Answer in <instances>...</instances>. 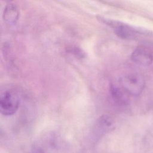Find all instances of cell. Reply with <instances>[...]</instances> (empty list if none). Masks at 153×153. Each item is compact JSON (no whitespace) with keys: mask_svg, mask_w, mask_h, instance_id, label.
Returning <instances> with one entry per match:
<instances>
[{"mask_svg":"<svg viewBox=\"0 0 153 153\" xmlns=\"http://www.w3.org/2000/svg\"><path fill=\"white\" fill-rule=\"evenodd\" d=\"M115 123L114 119L108 115L100 116L95 122L94 129L96 134H104L115 128Z\"/></svg>","mask_w":153,"mask_h":153,"instance_id":"obj_6","label":"cell"},{"mask_svg":"<svg viewBox=\"0 0 153 153\" xmlns=\"http://www.w3.org/2000/svg\"><path fill=\"white\" fill-rule=\"evenodd\" d=\"M19 10L17 6L11 1L5 5L2 14L4 20L9 25H15L19 19Z\"/></svg>","mask_w":153,"mask_h":153,"instance_id":"obj_8","label":"cell"},{"mask_svg":"<svg viewBox=\"0 0 153 153\" xmlns=\"http://www.w3.org/2000/svg\"><path fill=\"white\" fill-rule=\"evenodd\" d=\"M69 145L59 132L48 131L37 137L32 146V153H67Z\"/></svg>","mask_w":153,"mask_h":153,"instance_id":"obj_1","label":"cell"},{"mask_svg":"<svg viewBox=\"0 0 153 153\" xmlns=\"http://www.w3.org/2000/svg\"><path fill=\"white\" fill-rule=\"evenodd\" d=\"M131 59L139 65L145 66H149L153 62V53L146 45H140L132 52Z\"/></svg>","mask_w":153,"mask_h":153,"instance_id":"obj_5","label":"cell"},{"mask_svg":"<svg viewBox=\"0 0 153 153\" xmlns=\"http://www.w3.org/2000/svg\"><path fill=\"white\" fill-rule=\"evenodd\" d=\"M120 83L126 92L134 96L140 95L145 87L144 79L138 74L126 75L120 78Z\"/></svg>","mask_w":153,"mask_h":153,"instance_id":"obj_4","label":"cell"},{"mask_svg":"<svg viewBox=\"0 0 153 153\" xmlns=\"http://www.w3.org/2000/svg\"><path fill=\"white\" fill-rule=\"evenodd\" d=\"M109 92L114 102L119 105L124 106L128 103L130 95L120 85L111 83L109 87Z\"/></svg>","mask_w":153,"mask_h":153,"instance_id":"obj_7","label":"cell"},{"mask_svg":"<svg viewBox=\"0 0 153 153\" xmlns=\"http://www.w3.org/2000/svg\"><path fill=\"white\" fill-rule=\"evenodd\" d=\"M68 51L72 54L74 56L81 59L84 58L85 56V54L84 53V52L78 47H71L68 49Z\"/></svg>","mask_w":153,"mask_h":153,"instance_id":"obj_9","label":"cell"},{"mask_svg":"<svg viewBox=\"0 0 153 153\" xmlns=\"http://www.w3.org/2000/svg\"><path fill=\"white\" fill-rule=\"evenodd\" d=\"M97 19L100 22L112 28L115 35L123 39H136L139 35L145 33V32L141 29H136L128 24L120 21L102 16H97Z\"/></svg>","mask_w":153,"mask_h":153,"instance_id":"obj_2","label":"cell"},{"mask_svg":"<svg viewBox=\"0 0 153 153\" xmlns=\"http://www.w3.org/2000/svg\"><path fill=\"white\" fill-rule=\"evenodd\" d=\"M20 100L18 95L13 91L5 90L1 93L0 111L4 116L14 115L19 107Z\"/></svg>","mask_w":153,"mask_h":153,"instance_id":"obj_3","label":"cell"}]
</instances>
